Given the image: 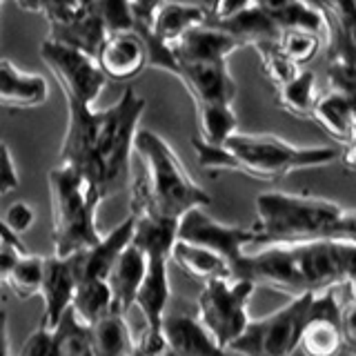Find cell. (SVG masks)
<instances>
[{
	"instance_id": "cell-20",
	"label": "cell",
	"mask_w": 356,
	"mask_h": 356,
	"mask_svg": "<svg viewBox=\"0 0 356 356\" xmlns=\"http://www.w3.org/2000/svg\"><path fill=\"white\" fill-rule=\"evenodd\" d=\"M252 3L281 31L305 29L312 33H318L327 44V38L332 33V22L327 20L325 14H321L318 9L309 7L303 0H252Z\"/></svg>"
},
{
	"instance_id": "cell-21",
	"label": "cell",
	"mask_w": 356,
	"mask_h": 356,
	"mask_svg": "<svg viewBox=\"0 0 356 356\" xmlns=\"http://www.w3.org/2000/svg\"><path fill=\"white\" fill-rule=\"evenodd\" d=\"M241 44L229 38L227 33L200 25L187 31L183 38L170 44V51L176 60H227Z\"/></svg>"
},
{
	"instance_id": "cell-34",
	"label": "cell",
	"mask_w": 356,
	"mask_h": 356,
	"mask_svg": "<svg viewBox=\"0 0 356 356\" xmlns=\"http://www.w3.org/2000/svg\"><path fill=\"white\" fill-rule=\"evenodd\" d=\"M87 7L83 0H40V14L47 18L49 27L51 25H65L81 14H85Z\"/></svg>"
},
{
	"instance_id": "cell-12",
	"label": "cell",
	"mask_w": 356,
	"mask_h": 356,
	"mask_svg": "<svg viewBox=\"0 0 356 356\" xmlns=\"http://www.w3.org/2000/svg\"><path fill=\"white\" fill-rule=\"evenodd\" d=\"M341 303L339 285L330 287L325 292L314 294L309 318L300 332L298 348L303 356H339L348 343L341 325Z\"/></svg>"
},
{
	"instance_id": "cell-23",
	"label": "cell",
	"mask_w": 356,
	"mask_h": 356,
	"mask_svg": "<svg viewBox=\"0 0 356 356\" xmlns=\"http://www.w3.org/2000/svg\"><path fill=\"white\" fill-rule=\"evenodd\" d=\"M207 18V9L203 5L192 3H165L156 11L152 20V36L163 44H174L178 38H183L187 31L200 27Z\"/></svg>"
},
{
	"instance_id": "cell-32",
	"label": "cell",
	"mask_w": 356,
	"mask_h": 356,
	"mask_svg": "<svg viewBox=\"0 0 356 356\" xmlns=\"http://www.w3.org/2000/svg\"><path fill=\"white\" fill-rule=\"evenodd\" d=\"M254 49L259 51V58H261V65H263L265 78L274 87H281L287 81H292V78L300 70V67H296L292 60L285 58L283 51L278 49L276 40H272V42H259V44H254Z\"/></svg>"
},
{
	"instance_id": "cell-36",
	"label": "cell",
	"mask_w": 356,
	"mask_h": 356,
	"mask_svg": "<svg viewBox=\"0 0 356 356\" xmlns=\"http://www.w3.org/2000/svg\"><path fill=\"white\" fill-rule=\"evenodd\" d=\"M18 356H58V350H56V339H54V330L36 327L27 337V341L22 343Z\"/></svg>"
},
{
	"instance_id": "cell-41",
	"label": "cell",
	"mask_w": 356,
	"mask_h": 356,
	"mask_svg": "<svg viewBox=\"0 0 356 356\" xmlns=\"http://www.w3.org/2000/svg\"><path fill=\"white\" fill-rule=\"evenodd\" d=\"M0 356H9V334H7V312L0 309Z\"/></svg>"
},
{
	"instance_id": "cell-17",
	"label": "cell",
	"mask_w": 356,
	"mask_h": 356,
	"mask_svg": "<svg viewBox=\"0 0 356 356\" xmlns=\"http://www.w3.org/2000/svg\"><path fill=\"white\" fill-rule=\"evenodd\" d=\"M49 83L40 74L18 70L9 58H0V107L33 109L47 103Z\"/></svg>"
},
{
	"instance_id": "cell-37",
	"label": "cell",
	"mask_w": 356,
	"mask_h": 356,
	"mask_svg": "<svg viewBox=\"0 0 356 356\" xmlns=\"http://www.w3.org/2000/svg\"><path fill=\"white\" fill-rule=\"evenodd\" d=\"M18 187V172L11 159L9 145L0 140V196H7Z\"/></svg>"
},
{
	"instance_id": "cell-2",
	"label": "cell",
	"mask_w": 356,
	"mask_h": 356,
	"mask_svg": "<svg viewBox=\"0 0 356 356\" xmlns=\"http://www.w3.org/2000/svg\"><path fill=\"white\" fill-rule=\"evenodd\" d=\"M354 263V238L270 245L254 254H245L232 278H245L254 287L263 285L296 298L352 283Z\"/></svg>"
},
{
	"instance_id": "cell-4",
	"label": "cell",
	"mask_w": 356,
	"mask_h": 356,
	"mask_svg": "<svg viewBox=\"0 0 356 356\" xmlns=\"http://www.w3.org/2000/svg\"><path fill=\"white\" fill-rule=\"evenodd\" d=\"M134 152L143 170L131 181V216L178 222L189 209H203L211 196L192 181L172 145L152 129H138Z\"/></svg>"
},
{
	"instance_id": "cell-15",
	"label": "cell",
	"mask_w": 356,
	"mask_h": 356,
	"mask_svg": "<svg viewBox=\"0 0 356 356\" xmlns=\"http://www.w3.org/2000/svg\"><path fill=\"white\" fill-rule=\"evenodd\" d=\"M74 272L70 259L60 256H44L42 259V283H40V296H42V316L38 327L54 330L58 325L63 314L72 307L74 296Z\"/></svg>"
},
{
	"instance_id": "cell-42",
	"label": "cell",
	"mask_w": 356,
	"mask_h": 356,
	"mask_svg": "<svg viewBox=\"0 0 356 356\" xmlns=\"http://www.w3.org/2000/svg\"><path fill=\"white\" fill-rule=\"evenodd\" d=\"M0 243H11V245H22L20 236H14L7 227H5V222L3 218H0Z\"/></svg>"
},
{
	"instance_id": "cell-9",
	"label": "cell",
	"mask_w": 356,
	"mask_h": 356,
	"mask_svg": "<svg viewBox=\"0 0 356 356\" xmlns=\"http://www.w3.org/2000/svg\"><path fill=\"white\" fill-rule=\"evenodd\" d=\"M254 289L256 287L245 278H214L203 283L196 318L218 348L227 350L250 323L248 303Z\"/></svg>"
},
{
	"instance_id": "cell-43",
	"label": "cell",
	"mask_w": 356,
	"mask_h": 356,
	"mask_svg": "<svg viewBox=\"0 0 356 356\" xmlns=\"http://www.w3.org/2000/svg\"><path fill=\"white\" fill-rule=\"evenodd\" d=\"M14 3L29 14H40V0H14Z\"/></svg>"
},
{
	"instance_id": "cell-14",
	"label": "cell",
	"mask_w": 356,
	"mask_h": 356,
	"mask_svg": "<svg viewBox=\"0 0 356 356\" xmlns=\"http://www.w3.org/2000/svg\"><path fill=\"white\" fill-rule=\"evenodd\" d=\"M134 236V218L127 216L125 220L111 229L107 236H100V241L92 248L78 252L74 256H67L74 272V281H105L111 265L118 259V254L127 248Z\"/></svg>"
},
{
	"instance_id": "cell-39",
	"label": "cell",
	"mask_w": 356,
	"mask_h": 356,
	"mask_svg": "<svg viewBox=\"0 0 356 356\" xmlns=\"http://www.w3.org/2000/svg\"><path fill=\"white\" fill-rule=\"evenodd\" d=\"M131 356H176L167 343L161 339H147V337H140V341L134 343V354Z\"/></svg>"
},
{
	"instance_id": "cell-11",
	"label": "cell",
	"mask_w": 356,
	"mask_h": 356,
	"mask_svg": "<svg viewBox=\"0 0 356 356\" xmlns=\"http://www.w3.org/2000/svg\"><path fill=\"white\" fill-rule=\"evenodd\" d=\"M176 241H185L192 245H200L211 252H216L220 259H225L229 272L234 274L241 259L252 248L250 227H232L209 218L203 209H189L176 225Z\"/></svg>"
},
{
	"instance_id": "cell-22",
	"label": "cell",
	"mask_w": 356,
	"mask_h": 356,
	"mask_svg": "<svg viewBox=\"0 0 356 356\" xmlns=\"http://www.w3.org/2000/svg\"><path fill=\"white\" fill-rule=\"evenodd\" d=\"M203 25L227 33V36L236 40L241 47H248V44L254 47V44H259V42L278 40V33H281V29H278L274 22L254 5L243 9L236 16H229V18H220V20L205 18Z\"/></svg>"
},
{
	"instance_id": "cell-29",
	"label": "cell",
	"mask_w": 356,
	"mask_h": 356,
	"mask_svg": "<svg viewBox=\"0 0 356 356\" xmlns=\"http://www.w3.org/2000/svg\"><path fill=\"white\" fill-rule=\"evenodd\" d=\"M54 339L58 356H94L92 345H89L87 325L76 318L72 307L65 312L58 325L54 327Z\"/></svg>"
},
{
	"instance_id": "cell-33",
	"label": "cell",
	"mask_w": 356,
	"mask_h": 356,
	"mask_svg": "<svg viewBox=\"0 0 356 356\" xmlns=\"http://www.w3.org/2000/svg\"><path fill=\"white\" fill-rule=\"evenodd\" d=\"M94 9H96L100 22H103L105 33L136 29V20L131 16L127 0H96Z\"/></svg>"
},
{
	"instance_id": "cell-44",
	"label": "cell",
	"mask_w": 356,
	"mask_h": 356,
	"mask_svg": "<svg viewBox=\"0 0 356 356\" xmlns=\"http://www.w3.org/2000/svg\"><path fill=\"white\" fill-rule=\"evenodd\" d=\"M0 7H3V0H0Z\"/></svg>"
},
{
	"instance_id": "cell-31",
	"label": "cell",
	"mask_w": 356,
	"mask_h": 356,
	"mask_svg": "<svg viewBox=\"0 0 356 356\" xmlns=\"http://www.w3.org/2000/svg\"><path fill=\"white\" fill-rule=\"evenodd\" d=\"M276 44L287 60H292L296 67H300L316 58V54L325 47V40L318 33H312L305 29H285L278 33Z\"/></svg>"
},
{
	"instance_id": "cell-30",
	"label": "cell",
	"mask_w": 356,
	"mask_h": 356,
	"mask_svg": "<svg viewBox=\"0 0 356 356\" xmlns=\"http://www.w3.org/2000/svg\"><path fill=\"white\" fill-rule=\"evenodd\" d=\"M42 259L44 256H31L25 254L16 261L14 270L9 272L5 287H9L14 296L20 300H29L33 296H40V283H42Z\"/></svg>"
},
{
	"instance_id": "cell-18",
	"label": "cell",
	"mask_w": 356,
	"mask_h": 356,
	"mask_svg": "<svg viewBox=\"0 0 356 356\" xmlns=\"http://www.w3.org/2000/svg\"><path fill=\"white\" fill-rule=\"evenodd\" d=\"M309 120H314L341 147H350L356 140L354 96L332 92V89L325 94H318L314 107H312Z\"/></svg>"
},
{
	"instance_id": "cell-40",
	"label": "cell",
	"mask_w": 356,
	"mask_h": 356,
	"mask_svg": "<svg viewBox=\"0 0 356 356\" xmlns=\"http://www.w3.org/2000/svg\"><path fill=\"white\" fill-rule=\"evenodd\" d=\"M254 3L252 0H216L214 7L207 11V18H229V16H236L241 14L243 9L252 7Z\"/></svg>"
},
{
	"instance_id": "cell-24",
	"label": "cell",
	"mask_w": 356,
	"mask_h": 356,
	"mask_svg": "<svg viewBox=\"0 0 356 356\" xmlns=\"http://www.w3.org/2000/svg\"><path fill=\"white\" fill-rule=\"evenodd\" d=\"M170 261H174L189 278L200 283L214 281V278H232L229 265L225 263V259H220L216 252H211L207 248H200V245L174 238Z\"/></svg>"
},
{
	"instance_id": "cell-7",
	"label": "cell",
	"mask_w": 356,
	"mask_h": 356,
	"mask_svg": "<svg viewBox=\"0 0 356 356\" xmlns=\"http://www.w3.org/2000/svg\"><path fill=\"white\" fill-rule=\"evenodd\" d=\"M131 216V214H129ZM134 236L131 245L145 256L143 283L136 292L134 305H138L145 318L147 339H161V321L167 314L172 289H170V252L176 238V225L172 220H161L154 216H131Z\"/></svg>"
},
{
	"instance_id": "cell-25",
	"label": "cell",
	"mask_w": 356,
	"mask_h": 356,
	"mask_svg": "<svg viewBox=\"0 0 356 356\" xmlns=\"http://www.w3.org/2000/svg\"><path fill=\"white\" fill-rule=\"evenodd\" d=\"M89 345L94 356H131L134 341L131 330L127 325V316L107 312L92 325H87Z\"/></svg>"
},
{
	"instance_id": "cell-10",
	"label": "cell",
	"mask_w": 356,
	"mask_h": 356,
	"mask_svg": "<svg viewBox=\"0 0 356 356\" xmlns=\"http://www.w3.org/2000/svg\"><path fill=\"white\" fill-rule=\"evenodd\" d=\"M40 58L60 85L65 103L94 107L107 78L92 56L47 38L40 42Z\"/></svg>"
},
{
	"instance_id": "cell-38",
	"label": "cell",
	"mask_w": 356,
	"mask_h": 356,
	"mask_svg": "<svg viewBox=\"0 0 356 356\" xmlns=\"http://www.w3.org/2000/svg\"><path fill=\"white\" fill-rule=\"evenodd\" d=\"M29 254L25 245H11V243H0V285H5L9 272L14 270L16 261L20 256Z\"/></svg>"
},
{
	"instance_id": "cell-26",
	"label": "cell",
	"mask_w": 356,
	"mask_h": 356,
	"mask_svg": "<svg viewBox=\"0 0 356 356\" xmlns=\"http://www.w3.org/2000/svg\"><path fill=\"white\" fill-rule=\"evenodd\" d=\"M105 36L107 33L103 29V22H100L94 7L87 9L78 18L65 22V25L49 27V40L67 44V47L92 56V58H96V51L100 47V42L105 40Z\"/></svg>"
},
{
	"instance_id": "cell-35",
	"label": "cell",
	"mask_w": 356,
	"mask_h": 356,
	"mask_svg": "<svg viewBox=\"0 0 356 356\" xmlns=\"http://www.w3.org/2000/svg\"><path fill=\"white\" fill-rule=\"evenodd\" d=\"M3 222H5V227L14 234V236H20V234L29 232L33 222H36V211H33V207L29 203H22V200H18V203H11L7 207Z\"/></svg>"
},
{
	"instance_id": "cell-8",
	"label": "cell",
	"mask_w": 356,
	"mask_h": 356,
	"mask_svg": "<svg viewBox=\"0 0 356 356\" xmlns=\"http://www.w3.org/2000/svg\"><path fill=\"white\" fill-rule=\"evenodd\" d=\"M312 303L314 294H303L263 318H250L227 352L234 356H292L309 318Z\"/></svg>"
},
{
	"instance_id": "cell-6",
	"label": "cell",
	"mask_w": 356,
	"mask_h": 356,
	"mask_svg": "<svg viewBox=\"0 0 356 356\" xmlns=\"http://www.w3.org/2000/svg\"><path fill=\"white\" fill-rule=\"evenodd\" d=\"M51 200V243L54 256H74L100 241L96 225L98 192L87 178L70 165L56 163L47 172Z\"/></svg>"
},
{
	"instance_id": "cell-3",
	"label": "cell",
	"mask_w": 356,
	"mask_h": 356,
	"mask_svg": "<svg viewBox=\"0 0 356 356\" xmlns=\"http://www.w3.org/2000/svg\"><path fill=\"white\" fill-rule=\"evenodd\" d=\"M250 232L252 245L261 248L354 238L356 211L309 194L263 192L256 196V220Z\"/></svg>"
},
{
	"instance_id": "cell-16",
	"label": "cell",
	"mask_w": 356,
	"mask_h": 356,
	"mask_svg": "<svg viewBox=\"0 0 356 356\" xmlns=\"http://www.w3.org/2000/svg\"><path fill=\"white\" fill-rule=\"evenodd\" d=\"M161 337L176 356H234L218 348L200 321L185 312H172L163 316Z\"/></svg>"
},
{
	"instance_id": "cell-13",
	"label": "cell",
	"mask_w": 356,
	"mask_h": 356,
	"mask_svg": "<svg viewBox=\"0 0 356 356\" xmlns=\"http://www.w3.org/2000/svg\"><path fill=\"white\" fill-rule=\"evenodd\" d=\"M94 60L107 81L125 83L147 67V51L136 31H116L100 42Z\"/></svg>"
},
{
	"instance_id": "cell-5",
	"label": "cell",
	"mask_w": 356,
	"mask_h": 356,
	"mask_svg": "<svg viewBox=\"0 0 356 356\" xmlns=\"http://www.w3.org/2000/svg\"><path fill=\"white\" fill-rule=\"evenodd\" d=\"M198 165L209 176L222 172H238L256 181L276 183L296 170L307 167H325L339 161L337 147H298L274 134H238L214 147L203 143L198 136L192 138Z\"/></svg>"
},
{
	"instance_id": "cell-1",
	"label": "cell",
	"mask_w": 356,
	"mask_h": 356,
	"mask_svg": "<svg viewBox=\"0 0 356 356\" xmlns=\"http://www.w3.org/2000/svg\"><path fill=\"white\" fill-rule=\"evenodd\" d=\"M145 98L125 89L107 109L67 103V129L58 163L81 172L100 198L116 196L131 176V152Z\"/></svg>"
},
{
	"instance_id": "cell-28",
	"label": "cell",
	"mask_w": 356,
	"mask_h": 356,
	"mask_svg": "<svg viewBox=\"0 0 356 356\" xmlns=\"http://www.w3.org/2000/svg\"><path fill=\"white\" fill-rule=\"evenodd\" d=\"M72 312L76 318L92 325L103 314L111 312V294L105 281H78L72 296Z\"/></svg>"
},
{
	"instance_id": "cell-27",
	"label": "cell",
	"mask_w": 356,
	"mask_h": 356,
	"mask_svg": "<svg viewBox=\"0 0 356 356\" xmlns=\"http://www.w3.org/2000/svg\"><path fill=\"white\" fill-rule=\"evenodd\" d=\"M316 98V76L307 70H298L292 81L276 87V105L296 118H309Z\"/></svg>"
},
{
	"instance_id": "cell-19",
	"label": "cell",
	"mask_w": 356,
	"mask_h": 356,
	"mask_svg": "<svg viewBox=\"0 0 356 356\" xmlns=\"http://www.w3.org/2000/svg\"><path fill=\"white\" fill-rule=\"evenodd\" d=\"M143 274H145V256L129 243L118 254V259L114 261L105 278L111 294V312L127 316L129 307L136 300V292L143 283Z\"/></svg>"
}]
</instances>
